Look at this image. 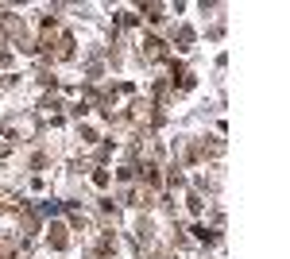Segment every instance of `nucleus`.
Instances as JSON below:
<instances>
[{"label":"nucleus","mask_w":290,"mask_h":259,"mask_svg":"<svg viewBox=\"0 0 290 259\" xmlns=\"http://www.w3.org/2000/svg\"><path fill=\"white\" fill-rule=\"evenodd\" d=\"M50 248H66V228H62V224L50 228Z\"/></svg>","instance_id":"obj_1"},{"label":"nucleus","mask_w":290,"mask_h":259,"mask_svg":"<svg viewBox=\"0 0 290 259\" xmlns=\"http://www.w3.org/2000/svg\"><path fill=\"white\" fill-rule=\"evenodd\" d=\"M144 20L159 24V20H162V8H159V4H147V8H144Z\"/></svg>","instance_id":"obj_2"},{"label":"nucleus","mask_w":290,"mask_h":259,"mask_svg":"<svg viewBox=\"0 0 290 259\" xmlns=\"http://www.w3.org/2000/svg\"><path fill=\"white\" fill-rule=\"evenodd\" d=\"M97 252H116V240H112V236H104L101 244H97Z\"/></svg>","instance_id":"obj_3"}]
</instances>
